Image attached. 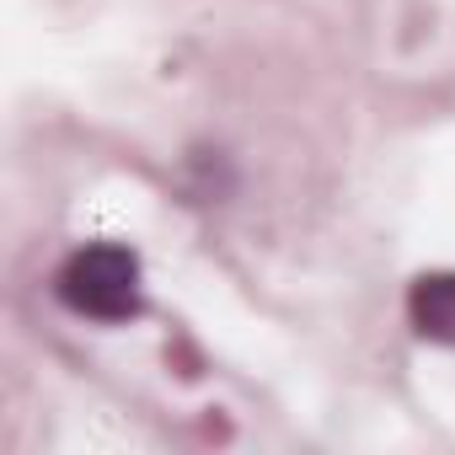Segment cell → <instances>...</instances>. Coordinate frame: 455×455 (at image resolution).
<instances>
[{
  "instance_id": "6da1fadb",
  "label": "cell",
  "mask_w": 455,
  "mask_h": 455,
  "mask_svg": "<svg viewBox=\"0 0 455 455\" xmlns=\"http://www.w3.org/2000/svg\"><path fill=\"white\" fill-rule=\"evenodd\" d=\"M60 300L86 322H129V316H140V258L129 247H113V242L81 247L60 268Z\"/></svg>"
},
{
  "instance_id": "7a4b0ae2",
  "label": "cell",
  "mask_w": 455,
  "mask_h": 455,
  "mask_svg": "<svg viewBox=\"0 0 455 455\" xmlns=\"http://www.w3.org/2000/svg\"><path fill=\"white\" fill-rule=\"evenodd\" d=\"M407 316L423 338L434 343H455V268H439V274H423L412 279L407 290Z\"/></svg>"
}]
</instances>
